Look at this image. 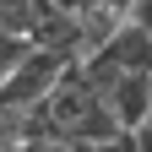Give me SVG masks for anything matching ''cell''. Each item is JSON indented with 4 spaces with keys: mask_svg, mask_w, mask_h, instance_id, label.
<instances>
[{
    "mask_svg": "<svg viewBox=\"0 0 152 152\" xmlns=\"http://www.w3.org/2000/svg\"><path fill=\"white\" fill-rule=\"evenodd\" d=\"M49 6H54V11H65V16H82V11H87V0H49Z\"/></svg>",
    "mask_w": 152,
    "mask_h": 152,
    "instance_id": "ba28073f",
    "label": "cell"
},
{
    "mask_svg": "<svg viewBox=\"0 0 152 152\" xmlns=\"http://www.w3.org/2000/svg\"><path fill=\"white\" fill-rule=\"evenodd\" d=\"M147 87H152V71H147Z\"/></svg>",
    "mask_w": 152,
    "mask_h": 152,
    "instance_id": "30bf717a",
    "label": "cell"
},
{
    "mask_svg": "<svg viewBox=\"0 0 152 152\" xmlns=\"http://www.w3.org/2000/svg\"><path fill=\"white\" fill-rule=\"evenodd\" d=\"M44 109V125H49V136L54 141H65V147H98V141H114V136H125L120 125H114V114L103 109V98L82 82V71H76V60L65 65V76L49 87V98L38 103Z\"/></svg>",
    "mask_w": 152,
    "mask_h": 152,
    "instance_id": "6da1fadb",
    "label": "cell"
},
{
    "mask_svg": "<svg viewBox=\"0 0 152 152\" xmlns=\"http://www.w3.org/2000/svg\"><path fill=\"white\" fill-rule=\"evenodd\" d=\"M130 147H136V152H152V120H141L136 130H130Z\"/></svg>",
    "mask_w": 152,
    "mask_h": 152,
    "instance_id": "8992f818",
    "label": "cell"
},
{
    "mask_svg": "<svg viewBox=\"0 0 152 152\" xmlns=\"http://www.w3.org/2000/svg\"><path fill=\"white\" fill-rule=\"evenodd\" d=\"M76 152H136L130 136H114V141H98V147H76Z\"/></svg>",
    "mask_w": 152,
    "mask_h": 152,
    "instance_id": "52a82bcc",
    "label": "cell"
},
{
    "mask_svg": "<svg viewBox=\"0 0 152 152\" xmlns=\"http://www.w3.org/2000/svg\"><path fill=\"white\" fill-rule=\"evenodd\" d=\"M76 71H82V82L103 98V109L114 114V125L125 130H136L141 120H152V87H147V76L141 71H125V65H114L103 49H92L76 60Z\"/></svg>",
    "mask_w": 152,
    "mask_h": 152,
    "instance_id": "7a4b0ae2",
    "label": "cell"
},
{
    "mask_svg": "<svg viewBox=\"0 0 152 152\" xmlns=\"http://www.w3.org/2000/svg\"><path fill=\"white\" fill-rule=\"evenodd\" d=\"M130 27H141L152 38V0H130Z\"/></svg>",
    "mask_w": 152,
    "mask_h": 152,
    "instance_id": "5b68a950",
    "label": "cell"
},
{
    "mask_svg": "<svg viewBox=\"0 0 152 152\" xmlns=\"http://www.w3.org/2000/svg\"><path fill=\"white\" fill-rule=\"evenodd\" d=\"M22 152H76V147H65V141H33V147H22Z\"/></svg>",
    "mask_w": 152,
    "mask_h": 152,
    "instance_id": "9c48e42d",
    "label": "cell"
},
{
    "mask_svg": "<svg viewBox=\"0 0 152 152\" xmlns=\"http://www.w3.org/2000/svg\"><path fill=\"white\" fill-rule=\"evenodd\" d=\"M103 54H109L114 65H125V71H141V76L152 71V38H147L141 27H130V22L103 44Z\"/></svg>",
    "mask_w": 152,
    "mask_h": 152,
    "instance_id": "277c9868",
    "label": "cell"
},
{
    "mask_svg": "<svg viewBox=\"0 0 152 152\" xmlns=\"http://www.w3.org/2000/svg\"><path fill=\"white\" fill-rule=\"evenodd\" d=\"M65 65H71V54L27 49V54H22V65L0 82V103H6V109H33V103H44V98H49V87L65 76Z\"/></svg>",
    "mask_w": 152,
    "mask_h": 152,
    "instance_id": "3957f363",
    "label": "cell"
}]
</instances>
